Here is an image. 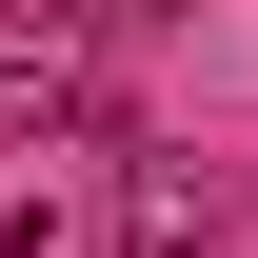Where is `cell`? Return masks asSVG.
I'll return each instance as SVG.
<instances>
[{
	"label": "cell",
	"mask_w": 258,
	"mask_h": 258,
	"mask_svg": "<svg viewBox=\"0 0 258 258\" xmlns=\"http://www.w3.org/2000/svg\"><path fill=\"white\" fill-rule=\"evenodd\" d=\"M119 258H219V219H199L179 159H119Z\"/></svg>",
	"instance_id": "cell-1"
}]
</instances>
